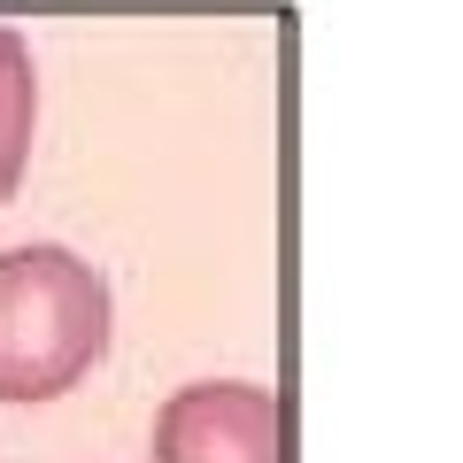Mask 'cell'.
Wrapping results in <instances>:
<instances>
[{
	"instance_id": "1",
	"label": "cell",
	"mask_w": 463,
	"mask_h": 463,
	"mask_svg": "<svg viewBox=\"0 0 463 463\" xmlns=\"http://www.w3.org/2000/svg\"><path fill=\"white\" fill-rule=\"evenodd\" d=\"M109 347V286L85 255L32 240L0 255V402H54Z\"/></svg>"
},
{
	"instance_id": "2",
	"label": "cell",
	"mask_w": 463,
	"mask_h": 463,
	"mask_svg": "<svg viewBox=\"0 0 463 463\" xmlns=\"http://www.w3.org/2000/svg\"><path fill=\"white\" fill-rule=\"evenodd\" d=\"M155 463H294V402L240 379L178 386L155 410Z\"/></svg>"
},
{
	"instance_id": "3",
	"label": "cell",
	"mask_w": 463,
	"mask_h": 463,
	"mask_svg": "<svg viewBox=\"0 0 463 463\" xmlns=\"http://www.w3.org/2000/svg\"><path fill=\"white\" fill-rule=\"evenodd\" d=\"M32 124H39V78H32V47L16 24H0V201L16 194L24 163H32Z\"/></svg>"
}]
</instances>
